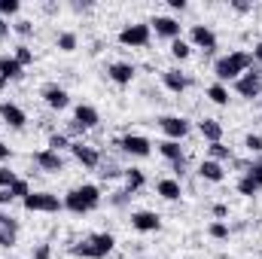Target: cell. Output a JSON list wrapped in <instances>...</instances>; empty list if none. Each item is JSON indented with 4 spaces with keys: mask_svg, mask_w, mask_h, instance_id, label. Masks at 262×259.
I'll list each match as a JSON object with an SVG mask.
<instances>
[{
    "mask_svg": "<svg viewBox=\"0 0 262 259\" xmlns=\"http://www.w3.org/2000/svg\"><path fill=\"white\" fill-rule=\"evenodd\" d=\"M247 70H253V52H244V49H238V52H229V55H223L216 64H213V76H216V82H235L238 76H244Z\"/></svg>",
    "mask_w": 262,
    "mask_h": 259,
    "instance_id": "1",
    "label": "cell"
},
{
    "mask_svg": "<svg viewBox=\"0 0 262 259\" xmlns=\"http://www.w3.org/2000/svg\"><path fill=\"white\" fill-rule=\"evenodd\" d=\"M98 204H101V189L92 186V183H82V186H76V189H70V192L64 195V210L76 213V217L92 213Z\"/></svg>",
    "mask_w": 262,
    "mask_h": 259,
    "instance_id": "2",
    "label": "cell"
},
{
    "mask_svg": "<svg viewBox=\"0 0 262 259\" xmlns=\"http://www.w3.org/2000/svg\"><path fill=\"white\" fill-rule=\"evenodd\" d=\"M113 247H116V238H113L110 232H95V235H89L85 241L73 244L70 253H73V256H82V259H104Z\"/></svg>",
    "mask_w": 262,
    "mask_h": 259,
    "instance_id": "3",
    "label": "cell"
},
{
    "mask_svg": "<svg viewBox=\"0 0 262 259\" xmlns=\"http://www.w3.org/2000/svg\"><path fill=\"white\" fill-rule=\"evenodd\" d=\"M21 204L31 213H58V210H64V198H58L52 192H31Z\"/></svg>",
    "mask_w": 262,
    "mask_h": 259,
    "instance_id": "4",
    "label": "cell"
},
{
    "mask_svg": "<svg viewBox=\"0 0 262 259\" xmlns=\"http://www.w3.org/2000/svg\"><path fill=\"white\" fill-rule=\"evenodd\" d=\"M149 21H134V25H125L122 31H119V43L122 46H131V49H140V46H146L149 43Z\"/></svg>",
    "mask_w": 262,
    "mask_h": 259,
    "instance_id": "5",
    "label": "cell"
},
{
    "mask_svg": "<svg viewBox=\"0 0 262 259\" xmlns=\"http://www.w3.org/2000/svg\"><path fill=\"white\" fill-rule=\"evenodd\" d=\"M235 92H238V98H247V101L259 98V95H262V73H259V67H253V70H247L244 76H238V79H235Z\"/></svg>",
    "mask_w": 262,
    "mask_h": 259,
    "instance_id": "6",
    "label": "cell"
},
{
    "mask_svg": "<svg viewBox=\"0 0 262 259\" xmlns=\"http://www.w3.org/2000/svg\"><path fill=\"white\" fill-rule=\"evenodd\" d=\"M116 146H119L122 153L134 156V159H146V156L152 153V143H149V137H143V134H125V137L116 140Z\"/></svg>",
    "mask_w": 262,
    "mask_h": 259,
    "instance_id": "7",
    "label": "cell"
},
{
    "mask_svg": "<svg viewBox=\"0 0 262 259\" xmlns=\"http://www.w3.org/2000/svg\"><path fill=\"white\" fill-rule=\"evenodd\" d=\"M159 128L168 134V140H183V137L192 131V125H189L186 116H162V119H159Z\"/></svg>",
    "mask_w": 262,
    "mask_h": 259,
    "instance_id": "8",
    "label": "cell"
},
{
    "mask_svg": "<svg viewBox=\"0 0 262 259\" xmlns=\"http://www.w3.org/2000/svg\"><path fill=\"white\" fill-rule=\"evenodd\" d=\"M70 153H73V159H76L82 168H98V165H101V153H98L95 146L82 143V140H73V143H70Z\"/></svg>",
    "mask_w": 262,
    "mask_h": 259,
    "instance_id": "9",
    "label": "cell"
},
{
    "mask_svg": "<svg viewBox=\"0 0 262 259\" xmlns=\"http://www.w3.org/2000/svg\"><path fill=\"white\" fill-rule=\"evenodd\" d=\"M0 119H3L9 128L21 131L25 128V122H28V113H25L18 104H12V101H0Z\"/></svg>",
    "mask_w": 262,
    "mask_h": 259,
    "instance_id": "10",
    "label": "cell"
},
{
    "mask_svg": "<svg viewBox=\"0 0 262 259\" xmlns=\"http://www.w3.org/2000/svg\"><path fill=\"white\" fill-rule=\"evenodd\" d=\"M40 98H43L52 110H64L67 104H70V95H67L58 82H46V85L40 89Z\"/></svg>",
    "mask_w": 262,
    "mask_h": 259,
    "instance_id": "11",
    "label": "cell"
},
{
    "mask_svg": "<svg viewBox=\"0 0 262 259\" xmlns=\"http://www.w3.org/2000/svg\"><path fill=\"white\" fill-rule=\"evenodd\" d=\"M149 31H156V34L165 37V40H180V21L171 18V15H156V18L149 21Z\"/></svg>",
    "mask_w": 262,
    "mask_h": 259,
    "instance_id": "12",
    "label": "cell"
},
{
    "mask_svg": "<svg viewBox=\"0 0 262 259\" xmlns=\"http://www.w3.org/2000/svg\"><path fill=\"white\" fill-rule=\"evenodd\" d=\"M34 165H37L40 171H46V174H58V171H64V159H61V153H52V149H40V153H34Z\"/></svg>",
    "mask_w": 262,
    "mask_h": 259,
    "instance_id": "13",
    "label": "cell"
},
{
    "mask_svg": "<svg viewBox=\"0 0 262 259\" xmlns=\"http://www.w3.org/2000/svg\"><path fill=\"white\" fill-rule=\"evenodd\" d=\"M189 40H192V46L204 49V52H213V49H216V34H213L207 25H192Z\"/></svg>",
    "mask_w": 262,
    "mask_h": 259,
    "instance_id": "14",
    "label": "cell"
},
{
    "mask_svg": "<svg viewBox=\"0 0 262 259\" xmlns=\"http://www.w3.org/2000/svg\"><path fill=\"white\" fill-rule=\"evenodd\" d=\"M131 226H134L137 232H159V229H162V220H159V213H152V210H134V213H131Z\"/></svg>",
    "mask_w": 262,
    "mask_h": 259,
    "instance_id": "15",
    "label": "cell"
},
{
    "mask_svg": "<svg viewBox=\"0 0 262 259\" xmlns=\"http://www.w3.org/2000/svg\"><path fill=\"white\" fill-rule=\"evenodd\" d=\"M159 146V153L177 168V171H183V162H186V156H183V146H180V140H162V143H156Z\"/></svg>",
    "mask_w": 262,
    "mask_h": 259,
    "instance_id": "16",
    "label": "cell"
},
{
    "mask_svg": "<svg viewBox=\"0 0 262 259\" xmlns=\"http://www.w3.org/2000/svg\"><path fill=\"white\" fill-rule=\"evenodd\" d=\"M73 122H76L82 131H89V128H95V125L101 122V113H98L92 104H79V107L73 110Z\"/></svg>",
    "mask_w": 262,
    "mask_h": 259,
    "instance_id": "17",
    "label": "cell"
},
{
    "mask_svg": "<svg viewBox=\"0 0 262 259\" xmlns=\"http://www.w3.org/2000/svg\"><path fill=\"white\" fill-rule=\"evenodd\" d=\"M134 64H128V61H113V64L107 67V76L116 82V85H131V79H134Z\"/></svg>",
    "mask_w": 262,
    "mask_h": 259,
    "instance_id": "18",
    "label": "cell"
},
{
    "mask_svg": "<svg viewBox=\"0 0 262 259\" xmlns=\"http://www.w3.org/2000/svg\"><path fill=\"white\" fill-rule=\"evenodd\" d=\"M198 177H201V180H207V183H223V180H226V171H223V165H220V162L204 159V162L198 165Z\"/></svg>",
    "mask_w": 262,
    "mask_h": 259,
    "instance_id": "19",
    "label": "cell"
},
{
    "mask_svg": "<svg viewBox=\"0 0 262 259\" xmlns=\"http://www.w3.org/2000/svg\"><path fill=\"white\" fill-rule=\"evenodd\" d=\"M162 82H165V89L174 92V95H180V92L189 89V79H186L180 70H162Z\"/></svg>",
    "mask_w": 262,
    "mask_h": 259,
    "instance_id": "20",
    "label": "cell"
},
{
    "mask_svg": "<svg viewBox=\"0 0 262 259\" xmlns=\"http://www.w3.org/2000/svg\"><path fill=\"white\" fill-rule=\"evenodd\" d=\"M25 76V67L18 64L12 55H0V79L9 82V79H21Z\"/></svg>",
    "mask_w": 262,
    "mask_h": 259,
    "instance_id": "21",
    "label": "cell"
},
{
    "mask_svg": "<svg viewBox=\"0 0 262 259\" xmlns=\"http://www.w3.org/2000/svg\"><path fill=\"white\" fill-rule=\"evenodd\" d=\"M156 192L162 195L165 201H177V198L183 195V186H180V180H174V177H165V180H159V183H156Z\"/></svg>",
    "mask_w": 262,
    "mask_h": 259,
    "instance_id": "22",
    "label": "cell"
},
{
    "mask_svg": "<svg viewBox=\"0 0 262 259\" xmlns=\"http://www.w3.org/2000/svg\"><path fill=\"white\" fill-rule=\"evenodd\" d=\"M198 131H201V137H204L207 143H220V140H223V125H220L216 119H201V122H198Z\"/></svg>",
    "mask_w": 262,
    "mask_h": 259,
    "instance_id": "23",
    "label": "cell"
},
{
    "mask_svg": "<svg viewBox=\"0 0 262 259\" xmlns=\"http://www.w3.org/2000/svg\"><path fill=\"white\" fill-rule=\"evenodd\" d=\"M146 186V174L140 171V168H128L125 171V189L128 192H137V189H143Z\"/></svg>",
    "mask_w": 262,
    "mask_h": 259,
    "instance_id": "24",
    "label": "cell"
},
{
    "mask_svg": "<svg viewBox=\"0 0 262 259\" xmlns=\"http://www.w3.org/2000/svg\"><path fill=\"white\" fill-rule=\"evenodd\" d=\"M259 189H262V183L256 180V177H253V174H250V171H247V174H244V177L238 180V192L247 195V198H253V195L259 192Z\"/></svg>",
    "mask_w": 262,
    "mask_h": 259,
    "instance_id": "25",
    "label": "cell"
},
{
    "mask_svg": "<svg viewBox=\"0 0 262 259\" xmlns=\"http://www.w3.org/2000/svg\"><path fill=\"white\" fill-rule=\"evenodd\" d=\"M207 98H210L216 107H226V104H229V89H226L223 82H213V85H207Z\"/></svg>",
    "mask_w": 262,
    "mask_h": 259,
    "instance_id": "26",
    "label": "cell"
},
{
    "mask_svg": "<svg viewBox=\"0 0 262 259\" xmlns=\"http://www.w3.org/2000/svg\"><path fill=\"white\" fill-rule=\"evenodd\" d=\"M171 55H174L177 61H186V58L192 55V43L183 40V37H180V40H171Z\"/></svg>",
    "mask_w": 262,
    "mask_h": 259,
    "instance_id": "27",
    "label": "cell"
},
{
    "mask_svg": "<svg viewBox=\"0 0 262 259\" xmlns=\"http://www.w3.org/2000/svg\"><path fill=\"white\" fill-rule=\"evenodd\" d=\"M207 235H210L213 241H229V226H226L223 220H213V223L207 226Z\"/></svg>",
    "mask_w": 262,
    "mask_h": 259,
    "instance_id": "28",
    "label": "cell"
},
{
    "mask_svg": "<svg viewBox=\"0 0 262 259\" xmlns=\"http://www.w3.org/2000/svg\"><path fill=\"white\" fill-rule=\"evenodd\" d=\"M210 159L223 165V162H229V159H232V149H229L223 140H220V143H210Z\"/></svg>",
    "mask_w": 262,
    "mask_h": 259,
    "instance_id": "29",
    "label": "cell"
},
{
    "mask_svg": "<svg viewBox=\"0 0 262 259\" xmlns=\"http://www.w3.org/2000/svg\"><path fill=\"white\" fill-rule=\"evenodd\" d=\"M55 43H58V49H61V52H73V49L79 46V40H76V34H73V31L58 34V40H55Z\"/></svg>",
    "mask_w": 262,
    "mask_h": 259,
    "instance_id": "30",
    "label": "cell"
},
{
    "mask_svg": "<svg viewBox=\"0 0 262 259\" xmlns=\"http://www.w3.org/2000/svg\"><path fill=\"white\" fill-rule=\"evenodd\" d=\"M12 58H15V61H18L21 67H31V64H34V49H28V46L21 43V46H15Z\"/></svg>",
    "mask_w": 262,
    "mask_h": 259,
    "instance_id": "31",
    "label": "cell"
},
{
    "mask_svg": "<svg viewBox=\"0 0 262 259\" xmlns=\"http://www.w3.org/2000/svg\"><path fill=\"white\" fill-rule=\"evenodd\" d=\"M46 149H52V153L70 149V140H67V134H52V137H49V146H46Z\"/></svg>",
    "mask_w": 262,
    "mask_h": 259,
    "instance_id": "32",
    "label": "cell"
},
{
    "mask_svg": "<svg viewBox=\"0 0 262 259\" xmlns=\"http://www.w3.org/2000/svg\"><path fill=\"white\" fill-rule=\"evenodd\" d=\"M9 192H12V198H21V201H25V198L31 195V186H28V180H21V177H18V180L9 186Z\"/></svg>",
    "mask_w": 262,
    "mask_h": 259,
    "instance_id": "33",
    "label": "cell"
},
{
    "mask_svg": "<svg viewBox=\"0 0 262 259\" xmlns=\"http://www.w3.org/2000/svg\"><path fill=\"white\" fill-rule=\"evenodd\" d=\"M18 9H21L18 0H0V18H3V15H15Z\"/></svg>",
    "mask_w": 262,
    "mask_h": 259,
    "instance_id": "34",
    "label": "cell"
},
{
    "mask_svg": "<svg viewBox=\"0 0 262 259\" xmlns=\"http://www.w3.org/2000/svg\"><path fill=\"white\" fill-rule=\"evenodd\" d=\"M0 229H3V232H15V235H18V220H15V217H9V213H0Z\"/></svg>",
    "mask_w": 262,
    "mask_h": 259,
    "instance_id": "35",
    "label": "cell"
},
{
    "mask_svg": "<svg viewBox=\"0 0 262 259\" xmlns=\"http://www.w3.org/2000/svg\"><path fill=\"white\" fill-rule=\"evenodd\" d=\"M12 31H15V34H18V37H31V34H34V25H31V21H28V18H18V21H15V28H12Z\"/></svg>",
    "mask_w": 262,
    "mask_h": 259,
    "instance_id": "36",
    "label": "cell"
},
{
    "mask_svg": "<svg viewBox=\"0 0 262 259\" xmlns=\"http://www.w3.org/2000/svg\"><path fill=\"white\" fill-rule=\"evenodd\" d=\"M244 146H247L250 153H259L262 156V137L259 134H247V137H244Z\"/></svg>",
    "mask_w": 262,
    "mask_h": 259,
    "instance_id": "37",
    "label": "cell"
},
{
    "mask_svg": "<svg viewBox=\"0 0 262 259\" xmlns=\"http://www.w3.org/2000/svg\"><path fill=\"white\" fill-rule=\"evenodd\" d=\"M15 180H18V177H15V171H9V168H0V189H9Z\"/></svg>",
    "mask_w": 262,
    "mask_h": 259,
    "instance_id": "38",
    "label": "cell"
},
{
    "mask_svg": "<svg viewBox=\"0 0 262 259\" xmlns=\"http://www.w3.org/2000/svg\"><path fill=\"white\" fill-rule=\"evenodd\" d=\"M52 256V247H49V244H37V247H34V259H49Z\"/></svg>",
    "mask_w": 262,
    "mask_h": 259,
    "instance_id": "39",
    "label": "cell"
},
{
    "mask_svg": "<svg viewBox=\"0 0 262 259\" xmlns=\"http://www.w3.org/2000/svg\"><path fill=\"white\" fill-rule=\"evenodd\" d=\"M15 244V232H3L0 229V247H12Z\"/></svg>",
    "mask_w": 262,
    "mask_h": 259,
    "instance_id": "40",
    "label": "cell"
},
{
    "mask_svg": "<svg viewBox=\"0 0 262 259\" xmlns=\"http://www.w3.org/2000/svg\"><path fill=\"white\" fill-rule=\"evenodd\" d=\"M247 171H250V174H253V177H256V180L262 183V156L256 159V162H253V165H250V168H247Z\"/></svg>",
    "mask_w": 262,
    "mask_h": 259,
    "instance_id": "41",
    "label": "cell"
},
{
    "mask_svg": "<svg viewBox=\"0 0 262 259\" xmlns=\"http://www.w3.org/2000/svg\"><path fill=\"white\" fill-rule=\"evenodd\" d=\"M226 213H229V207H226V204H213V217H216V220H223Z\"/></svg>",
    "mask_w": 262,
    "mask_h": 259,
    "instance_id": "42",
    "label": "cell"
},
{
    "mask_svg": "<svg viewBox=\"0 0 262 259\" xmlns=\"http://www.w3.org/2000/svg\"><path fill=\"white\" fill-rule=\"evenodd\" d=\"M15 198H12V192L9 189H0V204H12Z\"/></svg>",
    "mask_w": 262,
    "mask_h": 259,
    "instance_id": "43",
    "label": "cell"
},
{
    "mask_svg": "<svg viewBox=\"0 0 262 259\" xmlns=\"http://www.w3.org/2000/svg\"><path fill=\"white\" fill-rule=\"evenodd\" d=\"M9 156H12V149H9V146L0 140V162H3V159H9Z\"/></svg>",
    "mask_w": 262,
    "mask_h": 259,
    "instance_id": "44",
    "label": "cell"
},
{
    "mask_svg": "<svg viewBox=\"0 0 262 259\" xmlns=\"http://www.w3.org/2000/svg\"><path fill=\"white\" fill-rule=\"evenodd\" d=\"M253 61H259V64H262V40L253 46Z\"/></svg>",
    "mask_w": 262,
    "mask_h": 259,
    "instance_id": "45",
    "label": "cell"
},
{
    "mask_svg": "<svg viewBox=\"0 0 262 259\" xmlns=\"http://www.w3.org/2000/svg\"><path fill=\"white\" fill-rule=\"evenodd\" d=\"M171 9H186V0H168Z\"/></svg>",
    "mask_w": 262,
    "mask_h": 259,
    "instance_id": "46",
    "label": "cell"
},
{
    "mask_svg": "<svg viewBox=\"0 0 262 259\" xmlns=\"http://www.w3.org/2000/svg\"><path fill=\"white\" fill-rule=\"evenodd\" d=\"M232 6H235V9H238V12H247V9H250V3H241V0H235V3H232Z\"/></svg>",
    "mask_w": 262,
    "mask_h": 259,
    "instance_id": "47",
    "label": "cell"
},
{
    "mask_svg": "<svg viewBox=\"0 0 262 259\" xmlns=\"http://www.w3.org/2000/svg\"><path fill=\"white\" fill-rule=\"evenodd\" d=\"M6 34H9V25H6V21H3V18H0V40H3V37H6Z\"/></svg>",
    "mask_w": 262,
    "mask_h": 259,
    "instance_id": "48",
    "label": "cell"
}]
</instances>
